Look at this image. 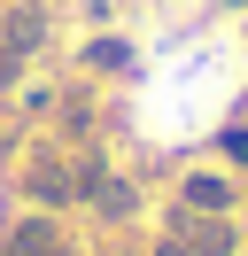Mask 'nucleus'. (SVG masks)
Returning a JSON list of instances; mask_svg holds the SVG:
<instances>
[{
    "instance_id": "nucleus-1",
    "label": "nucleus",
    "mask_w": 248,
    "mask_h": 256,
    "mask_svg": "<svg viewBox=\"0 0 248 256\" xmlns=\"http://www.w3.org/2000/svg\"><path fill=\"white\" fill-rule=\"evenodd\" d=\"M8 256H70V240H62L54 218H24V225L8 233Z\"/></svg>"
},
{
    "instance_id": "nucleus-2",
    "label": "nucleus",
    "mask_w": 248,
    "mask_h": 256,
    "mask_svg": "<svg viewBox=\"0 0 248 256\" xmlns=\"http://www.w3.org/2000/svg\"><path fill=\"white\" fill-rule=\"evenodd\" d=\"M0 39H8V47H0V54H31V47H39V39H46V24H39V8H16V16H8V32H0Z\"/></svg>"
},
{
    "instance_id": "nucleus-3",
    "label": "nucleus",
    "mask_w": 248,
    "mask_h": 256,
    "mask_svg": "<svg viewBox=\"0 0 248 256\" xmlns=\"http://www.w3.org/2000/svg\"><path fill=\"white\" fill-rule=\"evenodd\" d=\"M31 194H39V202H70V194H78V178L62 171V163H39V171H31Z\"/></svg>"
},
{
    "instance_id": "nucleus-6",
    "label": "nucleus",
    "mask_w": 248,
    "mask_h": 256,
    "mask_svg": "<svg viewBox=\"0 0 248 256\" xmlns=\"http://www.w3.org/2000/svg\"><path fill=\"white\" fill-rule=\"evenodd\" d=\"M163 256H186V248H163Z\"/></svg>"
},
{
    "instance_id": "nucleus-4",
    "label": "nucleus",
    "mask_w": 248,
    "mask_h": 256,
    "mask_svg": "<svg viewBox=\"0 0 248 256\" xmlns=\"http://www.w3.org/2000/svg\"><path fill=\"white\" fill-rule=\"evenodd\" d=\"M186 248H194V256H225L232 233H225V225H186Z\"/></svg>"
},
{
    "instance_id": "nucleus-5",
    "label": "nucleus",
    "mask_w": 248,
    "mask_h": 256,
    "mask_svg": "<svg viewBox=\"0 0 248 256\" xmlns=\"http://www.w3.org/2000/svg\"><path fill=\"white\" fill-rule=\"evenodd\" d=\"M186 202L194 210H225L232 194H225V178H186Z\"/></svg>"
}]
</instances>
